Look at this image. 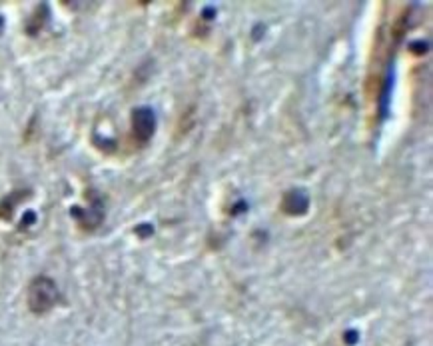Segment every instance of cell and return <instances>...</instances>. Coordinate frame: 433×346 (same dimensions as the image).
<instances>
[{
    "instance_id": "cell-1",
    "label": "cell",
    "mask_w": 433,
    "mask_h": 346,
    "mask_svg": "<svg viewBox=\"0 0 433 346\" xmlns=\"http://www.w3.org/2000/svg\"><path fill=\"white\" fill-rule=\"evenodd\" d=\"M60 300L58 286L53 279L48 277H39L30 282L28 286V308L36 314H44L53 310Z\"/></svg>"
},
{
    "instance_id": "cell-2",
    "label": "cell",
    "mask_w": 433,
    "mask_h": 346,
    "mask_svg": "<svg viewBox=\"0 0 433 346\" xmlns=\"http://www.w3.org/2000/svg\"><path fill=\"white\" fill-rule=\"evenodd\" d=\"M132 133L136 136V140L148 142L154 133H156V114L154 110L148 107L136 108L132 112Z\"/></svg>"
},
{
    "instance_id": "cell-3",
    "label": "cell",
    "mask_w": 433,
    "mask_h": 346,
    "mask_svg": "<svg viewBox=\"0 0 433 346\" xmlns=\"http://www.w3.org/2000/svg\"><path fill=\"white\" fill-rule=\"evenodd\" d=\"M310 208V197L300 190V188H294L284 194V200H282V211L289 216H302V214L308 213Z\"/></svg>"
},
{
    "instance_id": "cell-4",
    "label": "cell",
    "mask_w": 433,
    "mask_h": 346,
    "mask_svg": "<svg viewBox=\"0 0 433 346\" xmlns=\"http://www.w3.org/2000/svg\"><path fill=\"white\" fill-rule=\"evenodd\" d=\"M70 213H72V216H74V218H78V222L84 228H94V227H98V225L102 222L104 208H102L100 200L94 199L92 206H90V208H86V211H84V208H78V206H74V208H70Z\"/></svg>"
},
{
    "instance_id": "cell-5",
    "label": "cell",
    "mask_w": 433,
    "mask_h": 346,
    "mask_svg": "<svg viewBox=\"0 0 433 346\" xmlns=\"http://www.w3.org/2000/svg\"><path fill=\"white\" fill-rule=\"evenodd\" d=\"M32 222H36V214L32 213V211H28V213L25 214V218H22V225H20V227L27 228V227H30Z\"/></svg>"
},
{
    "instance_id": "cell-6",
    "label": "cell",
    "mask_w": 433,
    "mask_h": 346,
    "mask_svg": "<svg viewBox=\"0 0 433 346\" xmlns=\"http://www.w3.org/2000/svg\"><path fill=\"white\" fill-rule=\"evenodd\" d=\"M345 340H348V345H355V340H357V333H348L345 334Z\"/></svg>"
},
{
    "instance_id": "cell-7",
    "label": "cell",
    "mask_w": 433,
    "mask_h": 346,
    "mask_svg": "<svg viewBox=\"0 0 433 346\" xmlns=\"http://www.w3.org/2000/svg\"><path fill=\"white\" fill-rule=\"evenodd\" d=\"M2 30H4V18L0 16V32H2Z\"/></svg>"
}]
</instances>
